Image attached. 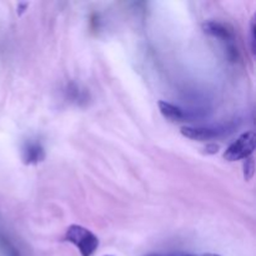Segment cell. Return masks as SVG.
I'll use <instances>...</instances> for the list:
<instances>
[{
    "label": "cell",
    "mask_w": 256,
    "mask_h": 256,
    "mask_svg": "<svg viewBox=\"0 0 256 256\" xmlns=\"http://www.w3.org/2000/svg\"><path fill=\"white\" fill-rule=\"evenodd\" d=\"M185 256H194V255H185Z\"/></svg>",
    "instance_id": "obj_10"
},
{
    "label": "cell",
    "mask_w": 256,
    "mask_h": 256,
    "mask_svg": "<svg viewBox=\"0 0 256 256\" xmlns=\"http://www.w3.org/2000/svg\"><path fill=\"white\" fill-rule=\"evenodd\" d=\"M159 109L162 116L169 120V122H184L186 119V114L180 108H178L176 105H172L170 102H159Z\"/></svg>",
    "instance_id": "obj_5"
},
{
    "label": "cell",
    "mask_w": 256,
    "mask_h": 256,
    "mask_svg": "<svg viewBox=\"0 0 256 256\" xmlns=\"http://www.w3.org/2000/svg\"><path fill=\"white\" fill-rule=\"evenodd\" d=\"M65 239L79 249L82 256H92L99 246V239L90 230L80 225H72L68 228Z\"/></svg>",
    "instance_id": "obj_1"
},
{
    "label": "cell",
    "mask_w": 256,
    "mask_h": 256,
    "mask_svg": "<svg viewBox=\"0 0 256 256\" xmlns=\"http://www.w3.org/2000/svg\"><path fill=\"white\" fill-rule=\"evenodd\" d=\"M252 175H254V160H252V156H249L245 159L244 176L246 180H250Z\"/></svg>",
    "instance_id": "obj_7"
},
{
    "label": "cell",
    "mask_w": 256,
    "mask_h": 256,
    "mask_svg": "<svg viewBox=\"0 0 256 256\" xmlns=\"http://www.w3.org/2000/svg\"><path fill=\"white\" fill-rule=\"evenodd\" d=\"M182 134L185 138L198 142H206L212 140L219 135V130L212 129V128H202V126H184L182 128Z\"/></svg>",
    "instance_id": "obj_4"
},
{
    "label": "cell",
    "mask_w": 256,
    "mask_h": 256,
    "mask_svg": "<svg viewBox=\"0 0 256 256\" xmlns=\"http://www.w3.org/2000/svg\"><path fill=\"white\" fill-rule=\"evenodd\" d=\"M146 256H160L159 254H150V255H146Z\"/></svg>",
    "instance_id": "obj_9"
},
{
    "label": "cell",
    "mask_w": 256,
    "mask_h": 256,
    "mask_svg": "<svg viewBox=\"0 0 256 256\" xmlns=\"http://www.w3.org/2000/svg\"><path fill=\"white\" fill-rule=\"evenodd\" d=\"M204 256H220V255H216V254H206V255H204Z\"/></svg>",
    "instance_id": "obj_8"
},
{
    "label": "cell",
    "mask_w": 256,
    "mask_h": 256,
    "mask_svg": "<svg viewBox=\"0 0 256 256\" xmlns=\"http://www.w3.org/2000/svg\"><path fill=\"white\" fill-rule=\"evenodd\" d=\"M202 28H204V32L206 34L225 42L226 49L229 52V56L234 60L235 56H236V49L234 46V34H232V29H229L228 25L219 22H205Z\"/></svg>",
    "instance_id": "obj_3"
},
{
    "label": "cell",
    "mask_w": 256,
    "mask_h": 256,
    "mask_svg": "<svg viewBox=\"0 0 256 256\" xmlns=\"http://www.w3.org/2000/svg\"><path fill=\"white\" fill-rule=\"evenodd\" d=\"M255 149V134L252 132L242 134L236 142H232L224 152V159L236 162L249 158Z\"/></svg>",
    "instance_id": "obj_2"
},
{
    "label": "cell",
    "mask_w": 256,
    "mask_h": 256,
    "mask_svg": "<svg viewBox=\"0 0 256 256\" xmlns=\"http://www.w3.org/2000/svg\"><path fill=\"white\" fill-rule=\"evenodd\" d=\"M44 159V150L38 142H29L24 149L25 164H36Z\"/></svg>",
    "instance_id": "obj_6"
}]
</instances>
